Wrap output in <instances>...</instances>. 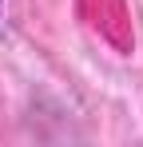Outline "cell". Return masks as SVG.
<instances>
[{
    "instance_id": "cell-1",
    "label": "cell",
    "mask_w": 143,
    "mask_h": 147,
    "mask_svg": "<svg viewBox=\"0 0 143 147\" xmlns=\"http://www.w3.org/2000/svg\"><path fill=\"white\" fill-rule=\"evenodd\" d=\"M0 16H4V0H0Z\"/></svg>"
}]
</instances>
